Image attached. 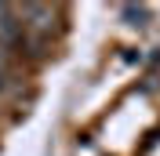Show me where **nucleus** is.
Wrapping results in <instances>:
<instances>
[{
	"label": "nucleus",
	"instance_id": "nucleus-2",
	"mask_svg": "<svg viewBox=\"0 0 160 156\" xmlns=\"http://www.w3.org/2000/svg\"><path fill=\"white\" fill-rule=\"evenodd\" d=\"M0 44L8 51L22 44V22H18V11L11 4H0Z\"/></svg>",
	"mask_w": 160,
	"mask_h": 156
},
{
	"label": "nucleus",
	"instance_id": "nucleus-3",
	"mask_svg": "<svg viewBox=\"0 0 160 156\" xmlns=\"http://www.w3.org/2000/svg\"><path fill=\"white\" fill-rule=\"evenodd\" d=\"M0 73H8V76H11V51L4 47V44H0Z\"/></svg>",
	"mask_w": 160,
	"mask_h": 156
},
{
	"label": "nucleus",
	"instance_id": "nucleus-1",
	"mask_svg": "<svg viewBox=\"0 0 160 156\" xmlns=\"http://www.w3.org/2000/svg\"><path fill=\"white\" fill-rule=\"evenodd\" d=\"M18 11V22H22V37L29 33L33 44H44V40H51V29H55V11L48 7V4H22Z\"/></svg>",
	"mask_w": 160,
	"mask_h": 156
}]
</instances>
